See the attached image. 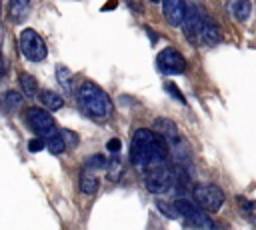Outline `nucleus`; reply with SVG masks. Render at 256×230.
Segmentation results:
<instances>
[{
	"label": "nucleus",
	"mask_w": 256,
	"mask_h": 230,
	"mask_svg": "<svg viewBox=\"0 0 256 230\" xmlns=\"http://www.w3.org/2000/svg\"><path fill=\"white\" fill-rule=\"evenodd\" d=\"M168 154H170L168 142L162 136L154 134V130L138 128L134 132L132 142H130V162L140 172L158 168L160 164L166 162Z\"/></svg>",
	"instance_id": "1"
},
{
	"label": "nucleus",
	"mask_w": 256,
	"mask_h": 230,
	"mask_svg": "<svg viewBox=\"0 0 256 230\" xmlns=\"http://www.w3.org/2000/svg\"><path fill=\"white\" fill-rule=\"evenodd\" d=\"M40 100H42V104H44L50 112H56V110H60V108L64 106V98H62L60 94L52 92V90H42V92H40Z\"/></svg>",
	"instance_id": "15"
},
{
	"label": "nucleus",
	"mask_w": 256,
	"mask_h": 230,
	"mask_svg": "<svg viewBox=\"0 0 256 230\" xmlns=\"http://www.w3.org/2000/svg\"><path fill=\"white\" fill-rule=\"evenodd\" d=\"M54 72H56L58 84H60L64 90H72V72H70V68L64 66V64H58Z\"/></svg>",
	"instance_id": "18"
},
{
	"label": "nucleus",
	"mask_w": 256,
	"mask_h": 230,
	"mask_svg": "<svg viewBox=\"0 0 256 230\" xmlns=\"http://www.w3.org/2000/svg\"><path fill=\"white\" fill-rule=\"evenodd\" d=\"M18 48H20L22 56L26 60H30V62H42L46 58V54H48L44 38L32 28H24L18 34Z\"/></svg>",
	"instance_id": "3"
},
{
	"label": "nucleus",
	"mask_w": 256,
	"mask_h": 230,
	"mask_svg": "<svg viewBox=\"0 0 256 230\" xmlns=\"http://www.w3.org/2000/svg\"><path fill=\"white\" fill-rule=\"evenodd\" d=\"M146 190L152 194H164L172 188V170L166 168H150L144 176Z\"/></svg>",
	"instance_id": "9"
},
{
	"label": "nucleus",
	"mask_w": 256,
	"mask_h": 230,
	"mask_svg": "<svg viewBox=\"0 0 256 230\" xmlns=\"http://www.w3.org/2000/svg\"><path fill=\"white\" fill-rule=\"evenodd\" d=\"M208 228H210V230H224V228H222L220 224H216V222H210V226H208Z\"/></svg>",
	"instance_id": "27"
},
{
	"label": "nucleus",
	"mask_w": 256,
	"mask_h": 230,
	"mask_svg": "<svg viewBox=\"0 0 256 230\" xmlns=\"http://www.w3.org/2000/svg\"><path fill=\"white\" fill-rule=\"evenodd\" d=\"M156 64H158L160 72L166 74V76H174V74H184L186 72V58L182 56L180 50H176L172 46H168V48L158 52Z\"/></svg>",
	"instance_id": "6"
},
{
	"label": "nucleus",
	"mask_w": 256,
	"mask_h": 230,
	"mask_svg": "<svg viewBox=\"0 0 256 230\" xmlns=\"http://www.w3.org/2000/svg\"><path fill=\"white\" fill-rule=\"evenodd\" d=\"M106 158L102 156V154H94V156H90L88 160H86V166H84V170H90V172H94V170H104L106 168Z\"/></svg>",
	"instance_id": "21"
},
{
	"label": "nucleus",
	"mask_w": 256,
	"mask_h": 230,
	"mask_svg": "<svg viewBox=\"0 0 256 230\" xmlns=\"http://www.w3.org/2000/svg\"><path fill=\"white\" fill-rule=\"evenodd\" d=\"M4 104H6L8 110H18L24 104V96L20 92H16V90H8L4 94Z\"/></svg>",
	"instance_id": "19"
},
{
	"label": "nucleus",
	"mask_w": 256,
	"mask_h": 230,
	"mask_svg": "<svg viewBox=\"0 0 256 230\" xmlns=\"http://www.w3.org/2000/svg\"><path fill=\"white\" fill-rule=\"evenodd\" d=\"M162 12L170 26H182L186 2L184 0H162Z\"/></svg>",
	"instance_id": "10"
},
{
	"label": "nucleus",
	"mask_w": 256,
	"mask_h": 230,
	"mask_svg": "<svg viewBox=\"0 0 256 230\" xmlns=\"http://www.w3.org/2000/svg\"><path fill=\"white\" fill-rule=\"evenodd\" d=\"M106 148H108V152H112V154H120L122 142H120L118 138H112V140H108V142H106Z\"/></svg>",
	"instance_id": "26"
},
{
	"label": "nucleus",
	"mask_w": 256,
	"mask_h": 230,
	"mask_svg": "<svg viewBox=\"0 0 256 230\" xmlns=\"http://www.w3.org/2000/svg\"><path fill=\"white\" fill-rule=\"evenodd\" d=\"M164 88H166V92L172 96V98H176L178 102H182V104H186V98L182 96V92H180V88L176 86V84H172V82H166L164 84Z\"/></svg>",
	"instance_id": "24"
},
{
	"label": "nucleus",
	"mask_w": 256,
	"mask_h": 230,
	"mask_svg": "<svg viewBox=\"0 0 256 230\" xmlns=\"http://www.w3.org/2000/svg\"><path fill=\"white\" fill-rule=\"evenodd\" d=\"M202 42L204 44H218L220 42V30L216 28V24H212L206 18H204V26H202Z\"/></svg>",
	"instance_id": "16"
},
{
	"label": "nucleus",
	"mask_w": 256,
	"mask_h": 230,
	"mask_svg": "<svg viewBox=\"0 0 256 230\" xmlns=\"http://www.w3.org/2000/svg\"><path fill=\"white\" fill-rule=\"evenodd\" d=\"M0 14H2V0H0Z\"/></svg>",
	"instance_id": "29"
},
{
	"label": "nucleus",
	"mask_w": 256,
	"mask_h": 230,
	"mask_svg": "<svg viewBox=\"0 0 256 230\" xmlns=\"http://www.w3.org/2000/svg\"><path fill=\"white\" fill-rule=\"evenodd\" d=\"M78 104L80 108L96 120H106L112 114V100L110 96L96 86L94 82H84L78 90Z\"/></svg>",
	"instance_id": "2"
},
{
	"label": "nucleus",
	"mask_w": 256,
	"mask_h": 230,
	"mask_svg": "<svg viewBox=\"0 0 256 230\" xmlns=\"http://www.w3.org/2000/svg\"><path fill=\"white\" fill-rule=\"evenodd\" d=\"M194 204L206 212H218L224 204V192L214 184H196L192 188Z\"/></svg>",
	"instance_id": "4"
},
{
	"label": "nucleus",
	"mask_w": 256,
	"mask_h": 230,
	"mask_svg": "<svg viewBox=\"0 0 256 230\" xmlns=\"http://www.w3.org/2000/svg\"><path fill=\"white\" fill-rule=\"evenodd\" d=\"M18 82H20V88H22V96L34 98V96L38 94V82H36V78H34L32 74L22 72L20 78H18Z\"/></svg>",
	"instance_id": "14"
},
{
	"label": "nucleus",
	"mask_w": 256,
	"mask_h": 230,
	"mask_svg": "<svg viewBox=\"0 0 256 230\" xmlns=\"http://www.w3.org/2000/svg\"><path fill=\"white\" fill-rule=\"evenodd\" d=\"M30 8V0H10L8 2V14L14 22H22L24 16L28 14Z\"/></svg>",
	"instance_id": "13"
},
{
	"label": "nucleus",
	"mask_w": 256,
	"mask_h": 230,
	"mask_svg": "<svg viewBox=\"0 0 256 230\" xmlns=\"http://www.w3.org/2000/svg\"><path fill=\"white\" fill-rule=\"evenodd\" d=\"M106 166H108V180H118L122 174V162H120L118 154H112V160Z\"/></svg>",
	"instance_id": "22"
},
{
	"label": "nucleus",
	"mask_w": 256,
	"mask_h": 230,
	"mask_svg": "<svg viewBox=\"0 0 256 230\" xmlns=\"http://www.w3.org/2000/svg\"><path fill=\"white\" fill-rule=\"evenodd\" d=\"M60 138L64 140V146H66V148H76V146H78V134L72 132V130H68V128H64V130L60 132Z\"/></svg>",
	"instance_id": "23"
},
{
	"label": "nucleus",
	"mask_w": 256,
	"mask_h": 230,
	"mask_svg": "<svg viewBox=\"0 0 256 230\" xmlns=\"http://www.w3.org/2000/svg\"><path fill=\"white\" fill-rule=\"evenodd\" d=\"M172 206H174V212L178 216H182L190 226H194V228H208L210 226V220L206 218V212L200 206H196L194 202H190L186 198H178V200L172 202Z\"/></svg>",
	"instance_id": "7"
},
{
	"label": "nucleus",
	"mask_w": 256,
	"mask_h": 230,
	"mask_svg": "<svg viewBox=\"0 0 256 230\" xmlns=\"http://www.w3.org/2000/svg\"><path fill=\"white\" fill-rule=\"evenodd\" d=\"M250 12H252L250 0H234V4H232V14H234V18H236L238 22L248 20Z\"/></svg>",
	"instance_id": "17"
},
{
	"label": "nucleus",
	"mask_w": 256,
	"mask_h": 230,
	"mask_svg": "<svg viewBox=\"0 0 256 230\" xmlns=\"http://www.w3.org/2000/svg\"><path fill=\"white\" fill-rule=\"evenodd\" d=\"M202 26H204V16L196 6H188L184 12L182 28L184 36L188 38L190 44H200L202 42Z\"/></svg>",
	"instance_id": "8"
},
{
	"label": "nucleus",
	"mask_w": 256,
	"mask_h": 230,
	"mask_svg": "<svg viewBox=\"0 0 256 230\" xmlns=\"http://www.w3.org/2000/svg\"><path fill=\"white\" fill-rule=\"evenodd\" d=\"M154 130H158V132H160L158 136H162L166 142H170V140H174V138L178 136L176 124H174L172 120H168V118H156V120H154Z\"/></svg>",
	"instance_id": "11"
},
{
	"label": "nucleus",
	"mask_w": 256,
	"mask_h": 230,
	"mask_svg": "<svg viewBox=\"0 0 256 230\" xmlns=\"http://www.w3.org/2000/svg\"><path fill=\"white\" fill-rule=\"evenodd\" d=\"M152 2H160V0H152Z\"/></svg>",
	"instance_id": "30"
},
{
	"label": "nucleus",
	"mask_w": 256,
	"mask_h": 230,
	"mask_svg": "<svg viewBox=\"0 0 256 230\" xmlns=\"http://www.w3.org/2000/svg\"><path fill=\"white\" fill-rule=\"evenodd\" d=\"M44 146H46V142H44L42 138H32V140L28 142V150H30V152H40Z\"/></svg>",
	"instance_id": "25"
},
{
	"label": "nucleus",
	"mask_w": 256,
	"mask_h": 230,
	"mask_svg": "<svg viewBox=\"0 0 256 230\" xmlns=\"http://www.w3.org/2000/svg\"><path fill=\"white\" fill-rule=\"evenodd\" d=\"M98 186H100V180H98V176H96L94 172L84 170V172L80 174V192H82V194L92 196V194H96Z\"/></svg>",
	"instance_id": "12"
},
{
	"label": "nucleus",
	"mask_w": 256,
	"mask_h": 230,
	"mask_svg": "<svg viewBox=\"0 0 256 230\" xmlns=\"http://www.w3.org/2000/svg\"><path fill=\"white\" fill-rule=\"evenodd\" d=\"M46 148L50 150V154H62V152L66 150V146H64V140H62V138H60V134H56V132L48 136Z\"/></svg>",
	"instance_id": "20"
},
{
	"label": "nucleus",
	"mask_w": 256,
	"mask_h": 230,
	"mask_svg": "<svg viewBox=\"0 0 256 230\" xmlns=\"http://www.w3.org/2000/svg\"><path fill=\"white\" fill-rule=\"evenodd\" d=\"M4 74V58H2V54H0V76Z\"/></svg>",
	"instance_id": "28"
},
{
	"label": "nucleus",
	"mask_w": 256,
	"mask_h": 230,
	"mask_svg": "<svg viewBox=\"0 0 256 230\" xmlns=\"http://www.w3.org/2000/svg\"><path fill=\"white\" fill-rule=\"evenodd\" d=\"M24 118H26L28 128H30L34 134H38L40 138L54 134V118H52V114H50L48 110L38 108V106H32V108L26 110Z\"/></svg>",
	"instance_id": "5"
}]
</instances>
